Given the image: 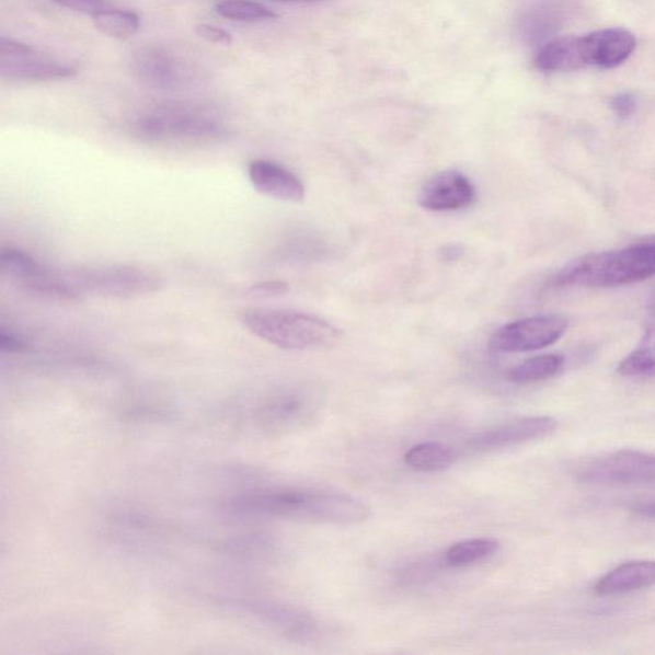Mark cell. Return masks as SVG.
Listing matches in <instances>:
<instances>
[{
    "instance_id": "obj_1",
    "label": "cell",
    "mask_w": 655,
    "mask_h": 655,
    "mask_svg": "<svg viewBox=\"0 0 655 655\" xmlns=\"http://www.w3.org/2000/svg\"><path fill=\"white\" fill-rule=\"evenodd\" d=\"M241 514L333 525L367 521L370 508L347 494L278 487L249 493L233 502Z\"/></svg>"
},
{
    "instance_id": "obj_2",
    "label": "cell",
    "mask_w": 655,
    "mask_h": 655,
    "mask_svg": "<svg viewBox=\"0 0 655 655\" xmlns=\"http://www.w3.org/2000/svg\"><path fill=\"white\" fill-rule=\"evenodd\" d=\"M163 285L159 274L140 266H82L70 271H49L44 292L59 300H80L88 296L134 299L158 292Z\"/></svg>"
},
{
    "instance_id": "obj_3",
    "label": "cell",
    "mask_w": 655,
    "mask_h": 655,
    "mask_svg": "<svg viewBox=\"0 0 655 655\" xmlns=\"http://www.w3.org/2000/svg\"><path fill=\"white\" fill-rule=\"evenodd\" d=\"M655 277V235L622 250L576 258L555 274L554 287L611 288Z\"/></svg>"
},
{
    "instance_id": "obj_4",
    "label": "cell",
    "mask_w": 655,
    "mask_h": 655,
    "mask_svg": "<svg viewBox=\"0 0 655 655\" xmlns=\"http://www.w3.org/2000/svg\"><path fill=\"white\" fill-rule=\"evenodd\" d=\"M241 322L256 337L284 349L323 347L340 337L336 326L315 315L284 309H249Z\"/></svg>"
},
{
    "instance_id": "obj_5",
    "label": "cell",
    "mask_w": 655,
    "mask_h": 655,
    "mask_svg": "<svg viewBox=\"0 0 655 655\" xmlns=\"http://www.w3.org/2000/svg\"><path fill=\"white\" fill-rule=\"evenodd\" d=\"M134 129L141 139L152 142L208 143L227 136L216 114L185 104H163L143 112Z\"/></svg>"
},
{
    "instance_id": "obj_6",
    "label": "cell",
    "mask_w": 655,
    "mask_h": 655,
    "mask_svg": "<svg viewBox=\"0 0 655 655\" xmlns=\"http://www.w3.org/2000/svg\"><path fill=\"white\" fill-rule=\"evenodd\" d=\"M576 478L596 485H655V455L619 451L599 456L577 467Z\"/></svg>"
},
{
    "instance_id": "obj_7",
    "label": "cell",
    "mask_w": 655,
    "mask_h": 655,
    "mask_svg": "<svg viewBox=\"0 0 655 655\" xmlns=\"http://www.w3.org/2000/svg\"><path fill=\"white\" fill-rule=\"evenodd\" d=\"M74 64L41 55L30 45L2 37L0 39V74L11 81H50L70 79L78 73Z\"/></svg>"
},
{
    "instance_id": "obj_8",
    "label": "cell",
    "mask_w": 655,
    "mask_h": 655,
    "mask_svg": "<svg viewBox=\"0 0 655 655\" xmlns=\"http://www.w3.org/2000/svg\"><path fill=\"white\" fill-rule=\"evenodd\" d=\"M568 328L567 318L545 314L516 320L493 334L491 347L498 353H530L552 346Z\"/></svg>"
},
{
    "instance_id": "obj_9",
    "label": "cell",
    "mask_w": 655,
    "mask_h": 655,
    "mask_svg": "<svg viewBox=\"0 0 655 655\" xmlns=\"http://www.w3.org/2000/svg\"><path fill=\"white\" fill-rule=\"evenodd\" d=\"M558 422L550 416H530L494 426L468 441L472 452L490 453L513 448L528 441L550 437L558 429Z\"/></svg>"
},
{
    "instance_id": "obj_10",
    "label": "cell",
    "mask_w": 655,
    "mask_h": 655,
    "mask_svg": "<svg viewBox=\"0 0 655 655\" xmlns=\"http://www.w3.org/2000/svg\"><path fill=\"white\" fill-rule=\"evenodd\" d=\"M320 388L296 387L274 398L264 409V421L273 429H295L315 421L323 409Z\"/></svg>"
},
{
    "instance_id": "obj_11",
    "label": "cell",
    "mask_w": 655,
    "mask_h": 655,
    "mask_svg": "<svg viewBox=\"0 0 655 655\" xmlns=\"http://www.w3.org/2000/svg\"><path fill=\"white\" fill-rule=\"evenodd\" d=\"M476 199L471 181L459 171L448 170L434 174L425 182L417 202L429 211H456L469 208Z\"/></svg>"
},
{
    "instance_id": "obj_12",
    "label": "cell",
    "mask_w": 655,
    "mask_h": 655,
    "mask_svg": "<svg viewBox=\"0 0 655 655\" xmlns=\"http://www.w3.org/2000/svg\"><path fill=\"white\" fill-rule=\"evenodd\" d=\"M248 174L257 193L280 202L299 203L304 199L301 180L278 163L254 160L248 166Z\"/></svg>"
},
{
    "instance_id": "obj_13",
    "label": "cell",
    "mask_w": 655,
    "mask_h": 655,
    "mask_svg": "<svg viewBox=\"0 0 655 655\" xmlns=\"http://www.w3.org/2000/svg\"><path fill=\"white\" fill-rule=\"evenodd\" d=\"M134 70L143 83L156 89H173L182 80L181 65L170 51L142 49L135 56Z\"/></svg>"
},
{
    "instance_id": "obj_14",
    "label": "cell",
    "mask_w": 655,
    "mask_h": 655,
    "mask_svg": "<svg viewBox=\"0 0 655 655\" xmlns=\"http://www.w3.org/2000/svg\"><path fill=\"white\" fill-rule=\"evenodd\" d=\"M654 585L655 561H630L609 571L594 586V591L599 596H621Z\"/></svg>"
},
{
    "instance_id": "obj_15",
    "label": "cell",
    "mask_w": 655,
    "mask_h": 655,
    "mask_svg": "<svg viewBox=\"0 0 655 655\" xmlns=\"http://www.w3.org/2000/svg\"><path fill=\"white\" fill-rule=\"evenodd\" d=\"M543 72H573L586 68L582 36L559 37L543 45L536 58Z\"/></svg>"
},
{
    "instance_id": "obj_16",
    "label": "cell",
    "mask_w": 655,
    "mask_h": 655,
    "mask_svg": "<svg viewBox=\"0 0 655 655\" xmlns=\"http://www.w3.org/2000/svg\"><path fill=\"white\" fill-rule=\"evenodd\" d=\"M593 35L597 47V67L620 66L636 48L635 36L624 28L599 30Z\"/></svg>"
},
{
    "instance_id": "obj_17",
    "label": "cell",
    "mask_w": 655,
    "mask_h": 655,
    "mask_svg": "<svg viewBox=\"0 0 655 655\" xmlns=\"http://www.w3.org/2000/svg\"><path fill=\"white\" fill-rule=\"evenodd\" d=\"M617 371L629 378H655V310L651 311L642 341L624 357Z\"/></svg>"
},
{
    "instance_id": "obj_18",
    "label": "cell",
    "mask_w": 655,
    "mask_h": 655,
    "mask_svg": "<svg viewBox=\"0 0 655 655\" xmlns=\"http://www.w3.org/2000/svg\"><path fill=\"white\" fill-rule=\"evenodd\" d=\"M403 460L413 470L438 472L451 468L456 456L453 449L447 445L439 441H424L411 447Z\"/></svg>"
},
{
    "instance_id": "obj_19",
    "label": "cell",
    "mask_w": 655,
    "mask_h": 655,
    "mask_svg": "<svg viewBox=\"0 0 655 655\" xmlns=\"http://www.w3.org/2000/svg\"><path fill=\"white\" fill-rule=\"evenodd\" d=\"M498 550L499 543L496 539L475 538L462 540V542L448 548L445 561L449 567H468L493 558Z\"/></svg>"
},
{
    "instance_id": "obj_20",
    "label": "cell",
    "mask_w": 655,
    "mask_h": 655,
    "mask_svg": "<svg viewBox=\"0 0 655 655\" xmlns=\"http://www.w3.org/2000/svg\"><path fill=\"white\" fill-rule=\"evenodd\" d=\"M563 363L565 360L559 355L531 357V359L516 365L515 368L509 370L508 380L516 384L542 382V380L558 376L563 368Z\"/></svg>"
},
{
    "instance_id": "obj_21",
    "label": "cell",
    "mask_w": 655,
    "mask_h": 655,
    "mask_svg": "<svg viewBox=\"0 0 655 655\" xmlns=\"http://www.w3.org/2000/svg\"><path fill=\"white\" fill-rule=\"evenodd\" d=\"M0 269L25 287L39 276L44 266L24 250L3 248L0 251Z\"/></svg>"
},
{
    "instance_id": "obj_22",
    "label": "cell",
    "mask_w": 655,
    "mask_h": 655,
    "mask_svg": "<svg viewBox=\"0 0 655 655\" xmlns=\"http://www.w3.org/2000/svg\"><path fill=\"white\" fill-rule=\"evenodd\" d=\"M94 24L99 32L113 37V39L126 41L140 28V18L131 11L110 9L97 13Z\"/></svg>"
},
{
    "instance_id": "obj_23",
    "label": "cell",
    "mask_w": 655,
    "mask_h": 655,
    "mask_svg": "<svg viewBox=\"0 0 655 655\" xmlns=\"http://www.w3.org/2000/svg\"><path fill=\"white\" fill-rule=\"evenodd\" d=\"M215 10L223 19L242 22L278 18L268 7L253 2V0H219Z\"/></svg>"
},
{
    "instance_id": "obj_24",
    "label": "cell",
    "mask_w": 655,
    "mask_h": 655,
    "mask_svg": "<svg viewBox=\"0 0 655 655\" xmlns=\"http://www.w3.org/2000/svg\"><path fill=\"white\" fill-rule=\"evenodd\" d=\"M53 2L65 7V9L88 14L91 18H95L97 13L110 10V5L105 0H53Z\"/></svg>"
},
{
    "instance_id": "obj_25",
    "label": "cell",
    "mask_w": 655,
    "mask_h": 655,
    "mask_svg": "<svg viewBox=\"0 0 655 655\" xmlns=\"http://www.w3.org/2000/svg\"><path fill=\"white\" fill-rule=\"evenodd\" d=\"M289 286L284 280H264L258 281L248 289V295L256 299H268L288 292Z\"/></svg>"
},
{
    "instance_id": "obj_26",
    "label": "cell",
    "mask_w": 655,
    "mask_h": 655,
    "mask_svg": "<svg viewBox=\"0 0 655 655\" xmlns=\"http://www.w3.org/2000/svg\"><path fill=\"white\" fill-rule=\"evenodd\" d=\"M195 33L199 35L202 39L212 44L231 45L233 42L232 35L228 33L227 30L218 26L203 24L195 28Z\"/></svg>"
},
{
    "instance_id": "obj_27",
    "label": "cell",
    "mask_w": 655,
    "mask_h": 655,
    "mask_svg": "<svg viewBox=\"0 0 655 655\" xmlns=\"http://www.w3.org/2000/svg\"><path fill=\"white\" fill-rule=\"evenodd\" d=\"M27 342L20 337L18 333L7 331L2 328L0 331V349L9 354H24L28 352Z\"/></svg>"
},
{
    "instance_id": "obj_28",
    "label": "cell",
    "mask_w": 655,
    "mask_h": 655,
    "mask_svg": "<svg viewBox=\"0 0 655 655\" xmlns=\"http://www.w3.org/2000/svg\"><path fill=\"white\" fill-rule=\"evenodd\" d=\"M611 106L617 117L627 119L636 111V97L630 93H622L612 99Z\"/></svg>"
},
{
    "instance_id": "obj_29",
    "label": "cell",
    "mask_w": 655,
    "mask_h": 655,
    "mask_svg": "<svg viewBox=\"0 0 655 655\" xmlns=\"http://www.w3.org/2000/svg\"><path fill=\"white\" fill-rule=\"evenodd\" d=\"M441 258L446 262H455L462 255V249L460 245H449L445 251H440Z\"/></svg>"
},
{
    "instance_id": "obj_30",
    "label": "cell",
    "mask_w": 655,
    "mask_h": 655,
    "mask_svg": "<svg viewBox=\"0 0 655 655\" xmlns=\"http://www.w3.org/2000/svg\"><path fill=\"white\" fill-rule=\"evenodd\" d=\"M636 512L646 517H655V501L651 502V504L639 506Z\"/></svg>"
},
{
    "instance_id": "obj_31",
    "label": "cell",
    "mask_w": 655,
    "mask_h": 655,
    "mask_svg": "<svg viewBox=\"0 0 655 655\" xmlns=\"http://www.w3.org/2000/svg\"><path fill=\"white\" fill-rule=\"evenodd\" d=\"M647 308H650L651 311L655 310V287L651 294L650 301H647Z\"/></svg>"
},
{
    "instance_id": "obj_32",
    "label": "cell",
    "mask_w": 655,
    "mask_h": 655,
    "mask_svg": "<svg viewBox=\"0 0 655 655\" xmlns=\"http://www.w3.org/2000/svg\"><path fill=\"white\" fill-rule=\"evenodd\" d=\"M284 2H318V0H284Z\"/></svg>"
}]
</instances>
